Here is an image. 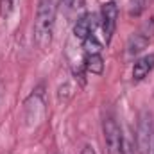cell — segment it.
I'll list each match as a JSON object with an SVG mask.
<instances>
[{
  "label": "cell",
  "instance_id": "obj_14",
  "mask_svg": "<svg viewBox=\"0 0 154 154\" xmlns=\"http://www.w3.org/2000/svg\"><path fill=\"white\" fill-rule=\"evenodd\" d=\"M74 2H75V0H61V7H65V9L68 11V9H72Z\"/></svg>",
  "mask_w": 154,
  "mask_h": 154
},
{
  "label": "cell",
  "instance_id": "obj_1",
  "mask_svg": "<svg viewBox=\"0 0 154 154\" xmlns=\"http://www.w3.org/2000/svg\"><path fill=\"white\" fill-rule=\"evenodd\" d=\"M56 0H38L36 5V16H34V27H32V39L36 47L41 50H47L52 43L54 25H56Z\"/></svg>",
  "mask_w": 154,
  "mask_h": 154
},
{
  "label": "cell",
  "instance_id": "obj_3",
  "mask_svg": "<svg viewBox=\"0 0 154 154\" xmlns=\"http://www.w3.org/2000/svg\"><path fill=\"white\" fill-rule=\"evenodd\" d=\"M102 133H104V143L108 147V152L120 154L124 134H122L120 125L116 124V120L111 115H108L104 118V122H102Z\"/></svg>",
  "mask_w": 154,
  "mask_h": 154
},
{
  "label": "cell",
  "instance_id": "obj_13",
  "mask_svg": "<svg viewBox=\"0 0 154 154\" xmlns=\"http://www.w3.org/2000/svg\"><path fill=\"white\" fill-rule=\"evenodd\" d=\"M81 154H97V152H95V149H93L90 143H86V145L81 149Z\"/></svg>",
  "mask_w": 154,
  "mask_h": 154
},
{
  "label": "cell",
  "instance_id": "obj_11",
  "mask_svg": "<svg viewBox=\"0 0 154 154\" xmlns=\"http://www.w3.org/2000/svg\"><path fill=\"white\" fill-rule=\"evenodd\" d=\"M145 9V0H129V14L138 18Z\"/></svg>",
  "mask_w": 154,
  "mask_h": 154
},
{
  "label": "cell",
  "instance_id": "obj_7",
  "mask_svg": "<svg viewBox=\"0 0 154 154\" xmlns=\"http://www.w3.org/2000/svg\"><path fill=\"white\" fill-rule=\"evenodd\" d=\"M95 29V14H82L74 25V36L81 41L91 36Z\"/></svg>",
  "mask_w": 154,
  "mask_h": 154
},
{
  "label": "cell",
  "instance_id": "obj_8",
  "mask_svg": "<svg viewBox=\"0 0 154 154\" xmlns=\"http://www.w3.org/2000/svg\"><path fill=\"white\" fill-rule=\"evenodd\" d=\"M84 66H86L88 72H91L95 75H100L104 72V59H102L100 54H86Z\"/></svg>",
  "mask_w": 154,
  "mask_h": 154
},
{
  "label": "cell",
  "instance_id": "obj_10",
  "mask_svg": "<svg viewBox=\"0 0 154 154\" xmlns=\"http://www.w3.org/2000/svg\"><path fill=\"white\" fill-rule=\"evenodd\" d=\"M18 0H0V16L2 18H9L16 7Z\"/></svg>",
  "mask_w": 154,
  "mask_h": 154
},
{
  "label": "cell",
  "instance_id": "obj_4",
  "mask_svg": "<svg viewBox=\"0 0 154 154\" xmlns=\"http://www.w3.org/2000/svg\"><path fill=\"white\" fill-rule=\"evenodd\" d=\"M154 36V18H151L149 22H145L127 41V52L131 56L140 54L142 50L147 48V45L151 43V39Z\"/></svg>",
  "mask_w": 154,
  "mask_h": 154
},
{
  "label": "cell",
  "instance_id": "obj_2",
  "mask_svg": "<svg viewBox=\"0 0 154 154\" xmlns=\"http://www.w3.org/2000/svg\"><path fill=\"white\" fill-rule=\"evenodd\" d=\"M134 142H136V151L140 154H149L151 147L154 142V125H152V115L151 113H142L138 127H136V134H134Z\"/></svg>",
  "mask_w": 154,
  "mask_h": 154
},
{
  "label": "cell",
  "instance_id": "obj_15",
  "mask_svg": "<svg viewBox=\"0 0 154 154\" xmlns=\"http://www.w3.org/2000/svg\"><path fill=\"white\" fill-rule=\"evenodd\" d=\"M152 154H154V142H152Z\"/></svg>",
  "mask_w": 154,
  "mask_h": 154
},
{
  "label": "cell",
  "instance_id": "obj_12",
  "mask_svg": "<svg viewBox=\"0 0 154 154\" xmlns=\"http://www.w3.org/2000/svg\"><path fill=\"white\" fill-rule=\"evenodd\" d=\"M134 152H136V149H134V143H133V140H129L127 136H124L120 154H134Z\"/></svg>",
  "mask_w": 154,
  "mask_h": 154
},
{
  "label": "cell",
  "instance_id": "obj_6",
  "mask_svg": "<svg viewBox=\"0 0 154 154\" xmlns=\"http://www.w3.org/2000/svg\"><path fill=\"white\" fill-rule=\"evenodd\" d=\"M154 70V54H145L138 57L133 65V79L142 81Z\"/></svg>",
  "mask_w": 154,
  "mask_h": 154
},
{
  "label": "cell",
  "instance_id": "obj_9",
  "mask_svg": "<svg viewBox=\"0 0 154 154\" xmlns=\"http://www.w3.org/2000/svg\"><path fill=\"white\" fill-rule=\"evenodd\" d=\"M82 45H84L86 54H100V43L97 41V38H95L93 34L84 39V41H82Z\"/></svg>",
  "mask_w": 154,
  "mask_h": 154
},
{
  "label": "cell",
  "instance_id": "obj_5",
  "mask_svg": "<svg viewBox=\"0 0 154 154\" xmlns=\"http://www.w3.org/2000/svg\"><path fill=\"white\" fill-rule=\"evenodd\" d=\"M116 20H118V7L113 0L104 2L100 7V25H102V32L106 43H109L116 29Z\"/></svg>",
  "mask_w": 154,
  "mask_h": 154
}]
</instances>
